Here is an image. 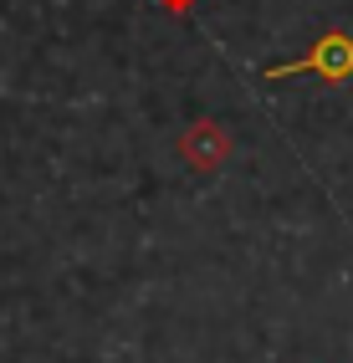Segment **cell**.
I'll return each mask as SVG.
<instances>
[{"mask_svg": "<svg viewBox=\"0 0 353 363\" xmlns=\"http://www.w3.org/2000/svg\"><path fill=\"white\" fill-rule=\"evenodd\" d=\"M302 72H308V77H323V82H348L353 77V36L348 31H323L302 57L262 67V77L281 82V77H302Z\"/></svg>", "mask_w": 353, "mask_h": 363, "instance_id": "1", "label": "cell"}, {"mask_svg": "<svg viewBox=\"0 0 353 363\" xmlns=\"http://www.w3.org/2000/svg\"><path fill=\"white\" fill-rule=\"evenodd\" d=\"M179 159L190 164L195 174H210V169H220L230 159V138L210 123V118H195V123L179 133Z\"/></svg>", "mask_w": 353, "mask_h": 363, "instance_id": "2", "label": "cell"}, {"mask_svg": "<svg viewBox=\"0 0 353 363\" xmlns=\"http://www.w3.org/2000/svg\"><path fill=\"white\" fill-rule=\"evenodd\" d=\"M184 6H190V0H164V11H184Z\"/></svg>", "mask_w": 353, "mask_h": 363, "instance_id": "3", "label": "cell"}]
</instances>
